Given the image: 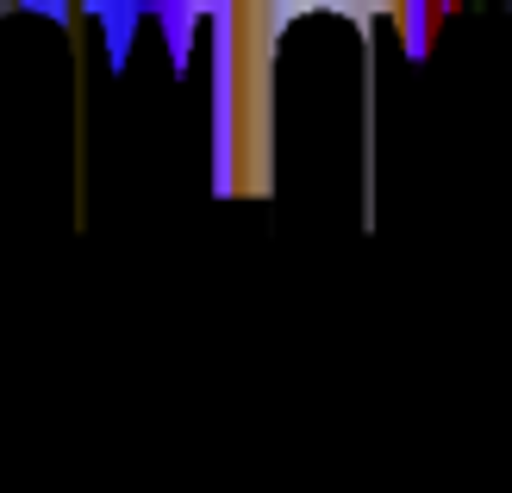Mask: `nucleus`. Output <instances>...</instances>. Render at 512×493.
<instances>
[{"label":"nucleus","instance_id":"nucleus-1","mask_svg":"<svg viewBox=\"0 0 512 493\" xmlns=\"http://www.w3.org/2000/svg\"><path fill=\"white\" fill-rule=\"evenodd\" d=\"M406 0H200V13L213 19L219 44L232 50V57H256L263 63L275 38L288 32L294 19H313V13H338V19H381V13H400Z\"/></svg>","mask_w":512,"mask_h":493},{"label":"nucleus","instance_id":"nucleus-2","mask_svg":"<svg viewBox=\"0 0 512 493\" xmlns=\"http://www.w3.org/2000/svg\"><path fill=\"white\" fill-rule=\"evenodd\" d=\"M19 7H125V0H19Z\"/></svg>","mask_w":512,"mask_h":493}]
</instances>
